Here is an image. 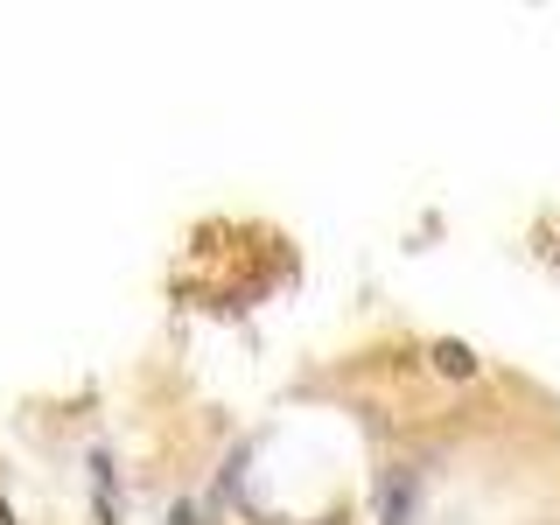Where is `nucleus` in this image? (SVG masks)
<instances>
[{
  "mask_svg": "<svg viewBox=\"0 0 560 525\" xmlns=\"http://www.w3.org/2000/svg\"><path fill=\"white\" fill-rule=\"evenodd\" d=\"M428 364H434L442 378H477V372H483V364H477V350H469V343H455V337L434 343V350H428Z\"/></svg>",
  "mask_w": 560,
  "mask_h": 525,
  "instance_id": "f03ea898",
  "label": "nucleus"
},
{
  "mask_svg": "<svg viewBox=\"0 0 560 525\" xmlns=\"http://www.w3.org/2000/svg\"><path fill=\"white\" fill-rule=\"evenodd\" d=\"M378 525H413V469L378 477Z\"/></svg>",
  "mask_w": 560,
  "mask_h": 525,
  "instance_id": "f257e3e1",
  "label": "nucleus"
}]
</instances>
